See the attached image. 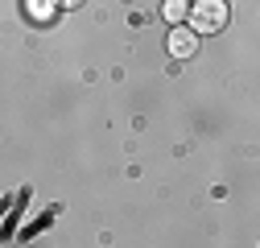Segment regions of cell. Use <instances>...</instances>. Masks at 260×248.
<instances>
[{"label":"cell","instance_id":"7a4b0ae2","mask_svg":"<svg viewBox=\"0 0 260 248\" xmlns=\"http://www.w3.org/2000/svg\"><path fill=\"white\" fill-rule=\"evenodd\" d=\"M194 50H199V34L190 25H174L170 29V54L174 58H194Z\"/></svg>","mask_w":260,"mask_h":248},{"label":"cell","instance_id":"6da1fadb","mask_svg":"<svg viewBox=\"0 0 260 248\" xmlns=\"http://www.w3.org/2000/svg\"><path fill=\"white\" fill-rule=\"evenodd\" d=\"M227 0H194L190 5V29L194 34H219L227 25Z\"/></svg>","mask_w":260,"mask_h":248},{"label":"cell","instance_id":"3957f363","mask_svg":"<svg viewBox=\"0 0 260 248\" xmlns=\"http://www.w3.org/2000/svg\"><path fill=\"white\" fill-rule=\"evenodd\" d=\"M161 13H166V21L182 25V21L190 17V5H186V0H166V9H161Z\"/></svg>","mask_w":260,"mask_h":248},{"label":"cell","instance_id":"277c9868","mask_svg":"<svg viewBox=\"0 0 260 248\" xmlns=\"http://www.w3.org/2000/svg\"><path fill=\"white\" fill-rule=\"evenodd\" d=\"M58 5H62V9H79L83 0H58Z\"/></svg>","mask_w":260,"mask_h":248}]
</instances>
